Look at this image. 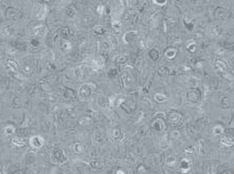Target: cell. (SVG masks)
Listing matches in <instances>:
<instances>
[{
	"label": "cell",
	"mask_w": 234,
	"mask_h": 174,
	"mask_svg": "<svg viewBox=\"0 0 234 174\" xmlns=\"http://www.w3.org/2000/svg\"><path fill=\"white\" fill-rule=\"evenodd\" d=\"M74 151H75L76 153H82V152L84 151V149H83V146H82V145H81L80 143H77V144H75V145H74Z\"/></svg>",
	"instance_id": "cell-12"
},
{
	"label": "cell",
	"mask_w": 234,
	"mask_h": 174,
	"mask_svg": "<svg viewBox=\"0 0 234 174\" xmlns=\"http://www.w3.org/2000/svg\"><path fill=\"white\" fill-rule=\"evenodd\" d=\"M177 53H178V51H177L176 48H168V49H166V52H165V57L166 59H168V60H172L174 59L176 56H177Z\"/></svg>",
	"instance_id": "cell-7"
},
{
	"label": "cell",
	"mask_w": 234,
	"mask_h": 174,
	"mask_svg": "<svg viewBox=\"0 0 234 174\" xmlns=\"http://www.w3.org/2000/svg\"><path fill=\"white\" fill-rule=\"evenodd\" d=\"M158 56H159L158 52H157L156 50H154V49H152L150 52V57H151L152 59H158Z\"/></svg>",
	"instance_id": "cell-11"
},
{
	"label": "cell",
	"mask_w": 234,
	"mask_h": 174,
	"mask_svg": "<svg viewBox=\"0 0 234 174\" xmlns=\"http://www.w3.org/2000/svg\"><path fill=\"white\" fill-rule=\"evenodd\" d=\"M214 16L217 19V20H226L227 17H228V13H227V11L225 9L223 8H218L215 12H214Z\"/></svg>",
	"instance_id": "cell-5"
},
{
	"label": "cell",
	"mask_w": 234,
	"mask_h": 174,
	"mask_svg": "<svg viewBox=\"0 0 234 174\" xmlns=\"http://www.w3.org/2000/svg\"><path fill=\"white\" fill-rule=\"evenodd\" d=\"M94 89H95V86L93 84H89V83L84 84L81 86L79 94L81 96H83V97H88V96H90V94L93 92Z\"/></svg>",
	"instance_id": "cell-1"
},
{
	"label": "cell",
	"mask_w": 234,
	"mask_h": 174,
	"mask_svg": "<svg viewBox=\"0 0 234 174\" xmlns=\"http://www.w3.org/2000/svg\"><path fill=\"white\" fill-rule=\"evenodd\" d=\"M30 144H31V146L33 148L40 149V148H41L42 146H44V138H42L41 137H40V136H35V137H31V139H30Z\"/></svg>",
	"instance_id": "cell-2"
},
{
	"label": "cell",
	"mask_w": 234,
	"mask_h": 174,
	"mask_svg": "<svg viewBox=\"0 0 234 174\" xmlns=\"http://www.w3.org/2000/svg\"><path fill=\"white\" fill-rule=\"evenodd\" d=\"M14 131H15V128H14L13 126H11V125L5 127V129H4V133L6 135H11V134L14 133Z\"/></svg>",
	"instance_id": "cell-9"
},
{
	"label": "cell",
	"mask_w": 234,
	"mask_h": 174,
	"mask_svg": "<svg viewBox=\"0 0 234 174\" xmlns=\"http://www.w3.org/2000/svg\"><path fill=\"white\" fill-rule=\"evenodd\" d=\"M116 174H124V173H123L122 171H121V170H119V171H118V172H117Z\"/></svg>",
	"instance_id": "cell-16"
},
{
	"label": "cell",
	"mask_w": 234,
	"mask_h": 174,
	"mask_svg": "<svg viewBox=\"0 0 234 174\" xmlns=\"http://www.w3.org/2000/svg\"><path fill=\"white\" fill-rule=\"evenodd\" d=\"M21 140H24V139H22L21 137H14L12 139V142L15 145H17V146H23V145L26 144V142H21Z\"/></svg>",
	"instance_id": "cell-10"
},
{
	"label": "cell",
	"mask_w": 234,
	"mask_h": 174,
	"mask_svg": "<svg viewBox=\"0 0 234 174\" xmlns=\"http://www.w3.org/2000/svg\"><path fill=\"white\" fill-rule=\"evenodd\" d=\"M154 99L157 101V102H160V103H163V102H165V101L166 100V96H165V95H163V94H159V93H156V94L154 95Z\"/></svg>",
	"instance_id": "cell-8"
},
{
	"label": "cell",
	"mask_w": 234,
	"mask_h": 174,
	"mask_svg": "<svg viewBox=\"0 0 234 174\" xmlns=\"http://www.w3.org/2000/svg\"><path fill=\"white\" fill-rule=\"evenodd\" d=\"M21 12L18 11V9H14V8H9L7 11V18L8 19H12V20H18L19 18L21 17Z\"/></svg>",
	"instance_id": "cell-3"
},
{
	"label": "cell",
	"mask_w": 234,
	"mask_h": 174,
	"mask_svg": "<svg viewBox=\"0 0 234 174\" xmlns=\"http://www.w3.org/2000/svg\"><path fill=\"white\" fill-rule=\"evenodd\" d=\"M188 100L192 103H197L200 99V92L198 90H191L187 93Z\"/></svg>",
	"instance_id": "cell-4"
},
{
	"label": "cell",
	"mask_w": 234,
	"mask_h": 174,
	"mask_svg": "<svg viewBox=\"0 0 234 174\" xmlns=\"http://www.w3.org/2000/svg\"><path fill=\"white\" fill-rule=\"evenodd\" d=\"M24 72H25L26 74H30V72H31V68L29 66H24Z\"/></svg>",
	"instance_id": "cell-13"
},
{
	"label": "cell",
	"mask_w": 234,
	"mask_h": 174,
	"mask_svg": "<svg viewBox=\"0 0 234 174\" xmlns=\"http://www.w3.org/2000/svg\"><path fill=\"white\" fill-rule=\"evenodd\" d=\"M8 64H11V68H12V70H16L17 69V65L15 62H13V61H9Z\"/></svg>",
	"instance_id": "cell-14"
},
{
	"label": "cell",
	"mask_w": 234,
	"mask_h": 174,
	"mask_svg": "<svg viewBox=\"0 0 234 174\" xmlns=\"http://www.w3.org/2000/svg\"><path fill=\"white\" fill-rule=\"evenodd\" d=\"M168 120H169V122L171 123L177 124L181 120V115L180 113H178V112H176V111H175V112H171L168 115Z\"/></svg>",
	"instance_id": "cell-6"
},
{
	"label": "cell",
	"mask_w": 234,
	"mask_h": 174,
	"mask_svg": "<svg viewBox=\"0 0 234 174\" xmlns=\"http://www.w3.org/2000/svg\"><path fill=\"white\" fill-rule=\"evenodd\" d=\"M153 2H154V3H157V4H160L161 6H163V5H165L166 3H168V1H165V2H160V1H157V0H154Z\"/></svg>",
	"instance_id": "cell-15"
}]
</instances>
